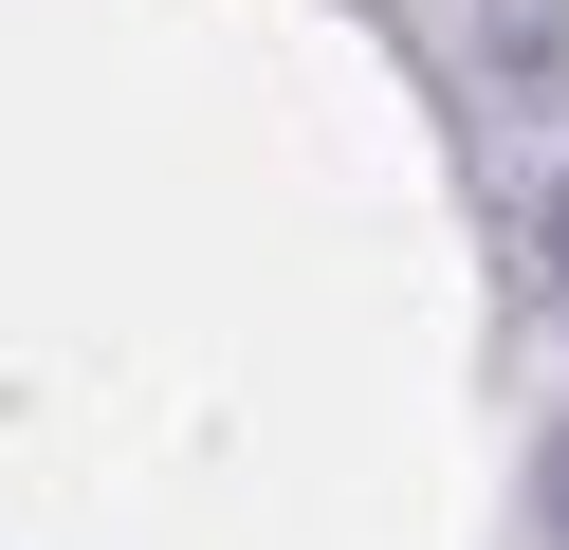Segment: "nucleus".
I'll list each match as a JSON object with an SVG mask.
<instances>
[{
  "instance_id": "nucleus-1",
  "label": "nucleus",
  "mask_w": 569,
  "mask_h": 550,
  "mask_svg": "<svg viewBox=\"0 0 569 550\" xmlns=\"http://www.w3.org/2000/svg\"><path fill=\"white\" fill-rule=\"evenodd\" d=\"M532 513H551V550H569V422H551V459H532Z\"/></svg>"
},
{
  "instance_id": "nucleus-2",
  "label": "nucleus",
  "mask_w": 569,
  "mask_h": 550,
  "mask_svg": "<svg viewBox=\"0 0 569 550\" xmlns=\"http://www.w3.org/2000/svg\"><path fill=\"white\" fill-rule=\"evenodd\" d=\"M551 276H569V183H551Z\"/></svg>"
}]
</instances>
